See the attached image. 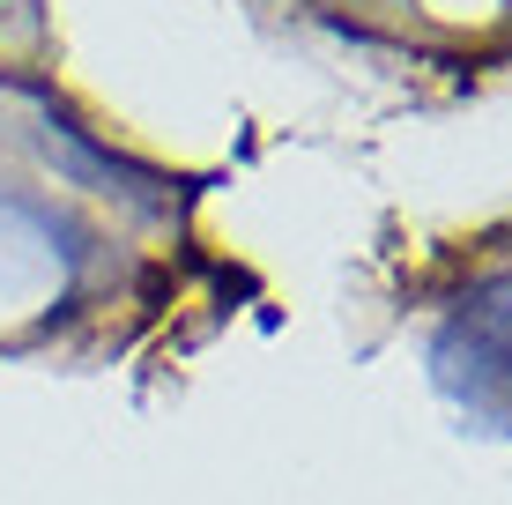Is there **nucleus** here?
<instances>
[{
    "instance_id": "1",
    "label": "nucleus",
    "mask_w": 512,
    "mask_h": 505,
    "mask_svg": "<svg viewBox=\"0 0 512 505\" xmlns=\"http://www.w3.org/2000/svg\"><path fill=\"white\" fill-rule=\"evenodd\" d=\"M475 327H483V335L498 342V357L512 364V283H505V290H498V298H490L483 312H475Z\"/></svg>"
}]
</instances>
